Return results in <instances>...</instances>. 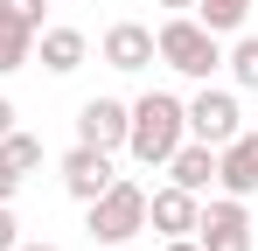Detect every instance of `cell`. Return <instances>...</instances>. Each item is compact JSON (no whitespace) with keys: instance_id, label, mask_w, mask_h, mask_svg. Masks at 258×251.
Masks as SVG:
<instances>
[{"instance_id":"6da1fadb","label":"cell","mask_w":258,"mask_h":251,"mask_svg":"<svg viewBox=\"0 0 258 251\" xmlns=\"http://www.w3.org/2000/svg\"><path fill=\"white\" fill-rule=\"evenodd\" d=\"M188 140V112L174 91H147L126 105V154L140 167H168V154Z\"/></svg>"},{"instance_id":"7a4b0ae2","label":"cell","mask_w":258,"mask_h":251,"mask_svg":"<svg viewBox=\"0 0 258 251\" xmlns=\"http://www.w3.org/2000/svg\"><path fill=\"white\" fill-rule=\"evenodd\" d=\"M154 49H161V63H168L174 77H196V84H210L223 70V35H210L196 14H168L154 28Z\"/></svg>"},{"instance_id":"3957f363","label":"cell","mask_w":258,"mask_h":251,"mask_svg":"<svg viewBox=\"0 0 258 251\" xmlns=\"http://www.w3.org/2000/svg\"><path fill=\"white\" fill-rule=\"evenodd\" d=\"M84 230L98 237V244H133V237L147 230V189L119 174L98 203H84Z\"/></svg>"},{"instance_id":"277c9868","label":"cell","mask_w":258,"mask_h":251,"mask_svg":"<svg viewBox=\"0 0 258 251\" xmlns=\"http://www.w3.org/2000/svg\"><path fill=\"white\" fill-rule=\"evenodd\" d=\"M181 112H188V140H210V147H223V140L244 133V105H237V91H216V84H203L196 98H181Z\"/></svg>"},{"instance_id":"5b68a950","label":"cell","mask_w":258,"mask_h":251,"mask_svg":"<svg viewBox=\"0 0 258 251\" xmlns=\"http://www.w3.org/2000/svg\"><path fill=\"white\" fill-rule=\"evenodd\" d=\"M196 244L203 251H251V209L237 196H210L196 216Z\"/></svg>"},{"instance_id":"8992f818","label":"cell","mask_w":258,"mask_h":251,"mask_svg":"<svg viewBox=\"0 0 258 251\" xmlns=\"http://www.w3.org/2000/svg\"><path fill=\"white\" fill-rule=\"evenodd\" d=\"M112 181H119V167H112V154H105V147H84V140H77V147L63 154V189H70L77 203H98Z\"/></svg>"},{"instance_id":"52a82bcc","label":"cell","mask_w":258,"mask_h":251,"mask_svg":"<svg viewBox=\"0 0 258 251\" xmlns=\"http://www.w3.org/2000/svg\"><path fill=\"white\" fill-rule=\"evenodd\" d=\"M216 189L237 196V203L258 196V133H237V140L216 147Z\"/></svg>"},{"instance_id":"ba28073f","label":"cell","mask_w":258,"mask_h":251,"mask_svg":"<svg viewBox=\"0 0 258 251\" xmlns=\"http://www.w3.org/2000/svg\"><path fill=\"white\" fill-rule=\"evenodd\" d=\"M77 140L119 154V147H126V98H84V105H77Z\"/></svg>"},{"instance_id":"9c48e42d","label":"cell","mask_w":258,"mask_h":251,"mask_svg":"<svg viewBox=\"0 0 258 251\" xmlns=\"http://www.w3.org/2000/svg\"><path fill=\"white\" fill-rule=\"evenodd\" d=\"M196 216H203V196H188L174 181L147 196V230H161V237H196Z\"/></svg>"},{"instance_id":"30bf717a","label":"cell","mask_w":258,"mask_h":251,"mask_svg":"<svg viewBox=\"0 0 258 251\" xmlns=\"http://www.w3.org/2000/svg\"><path fill=\"white\" fill-rule=\"evenodd\" d=\"M154 56H161V49H154V28H147V21H112V28H105V63H112V70H154Z\"/></svg>"},{"instance_id":"8fae6325","label":"cell","mask_w":258,"mask_h":251,"mask_svg":"<svg viewBox=\"0 0 258 251\" xmlns=\"http://www.w3.org/2000/svg\"><path fill=\"white\" fill-rule=\"evenodd\" d=\"M168 181L188 189V196H210L216 189V147L210 140H181V147L168 154Z\"/></svg>"},{"instance_id":"7c38bea8","label":"cell","mask_w":258,"mask_h":251,"mask_svg":"<svg viewBox=\"0 0 258 251\" xmlns=\"http://www.w3.org/2000/svg\"><path fill=\"white\" fill-rule=\"evenodd\" d=\"M35 56H42L49 77H70V70H84L91 35H84V28H42V35H35Z\"/></svg>"},{"instance_id":"4fadbf2b","label":"cell","mask_w":258,"mask_h":251,"mask_svg":"<svg viewBox=\"0 0 258 251\" xmlns=\"http://www.w3.org/2000/svg\"><path fill=\"white\" fill-rule=\"evenodd\" d=\"M251 7H258V0H196L188 14H196V21H203L210 35H237V28L251 21Z\"/></svg>"},{"instance_id":"5bb4252c","label":"cell","mask_w":258,"mask_h":251,"mask_svg":"<svg viewBox=\"0 0 258 251\" xmlns=\"http://www.w3.org/2000/svg\"><path fill=\"white\" fill-rule=\"evenodd\" d=\"M28 56H35V28H21V21L0 14V77H14Z\"/></svg>"},{"instance_id":"9a60e30c","label":"cell","mask_w":258,"mask_h":251,"mask_svg":"<svg viewBox=\"0 0 258 251\" xmlns=\"http://www.w3.org/2000/svg\"><path fill=\"white\" fill-rule=\"evenodd\" d=\"M0 161L14 167L21 181H28V174L42 167V140H35V133H7V140H0Z\"/></svg>"},{"instance_id":"2e32d148","label":"cell","mask_w":258,"mask_h":251,"mask_svg":"<svg viewBox=\"0 0 258 251\" xmlns=\"http://www.w3.org/2000/svg\"><path fill=\"white\" fill-rule=\"evenodd\" d=\"M223 70L237 77V91H258V35H237V42H230Z\"/></svg>"},{"instance_id":"e0dca14e","label":"cell","mask_w":258,"mask_h":251,"mask_svg":"<svg viewBox=\"0 0 258 251\" xmlns=\"http://www.w3.org/2000/svg\"><path fill=\"white\" fill-rule=\"evenodd\" d=\"M42 7H49V0H0V14L21 21V28H35V35H42Z\"/></svg>"},{"instance_id":"ac0fdd59","label":"cell","mask_w":258,"mask_h":251,"mask_svg":"<svg viewBox=\"0 0 258 251\" xmlns=\"http://www.w3.org/2000/svg\"><path fill=\"white\" fill-rule=\"evenodd\" d=\"M21 244V223H14V203H0V251Z\"/></svg>"},{"instance_id":"d6986e66","label":"cell","mask_w":258,"mask_h":251,"mask_svg":"<svg viewBox=\"0 0 258 251\" xmlns=\"http://www.w3.org/2000/svg\"><path fill=\"white\" fill-rule=\"evenodd\" d=\"M14 189H21V174H14V167L0 161V203H14Z\"/></svg>"},{"instance_id":"ffe728a7","label":"cell","mask_w":258,"mask_h":251,"mask_svg":"<svg viewBox=\"0 0 258 251\" xmlns=\"http://www.w3.org/2000/svg\"><path fill=\"white\" fill-rule=\"evenodd\" d=\"M14 133V98H0V140Z\"/></svg>"},{"instance_id":"44dd1931","label":"cell","mask_w":258,"mask_h":251,"mask_svg":"<svg viewBox=\"0 0 258 251\" xmlns=\"http://www.w3.org/2000/svg\"><path fill=\"white\" fill-rule=\"evenodd\" d=\"M161 251H203L196 237H161Z\"/></svg>"},{"instance_id":"7402d4cb","label":"cell","mask_w":258,"mask_h":251,"mask_svg":"<svg viewBox=\"0 0 258 251\" xmlns=\"http://www.w3.org/2000/svg\"><path fill=\"white\" fill-rule=\"evenodd\" d=\"M154 7H168V14H188V7H196V0H154Z\"/></svg>"},{"instance_id":"603a6c76","label":"cell","mask_w":258,"mask_h":251,"mask_svg":"<svg viewBox=\"0 0 258 251\" xmlns=\"http://www.w3.org/2000/svg\"><path fill=\"white\" fill-rule=\"evenodd\" d=\"M14 251H63V244H14Z\"/></svg>"},{"instance_id":"cb8c5ba5","label":"cell","mask_w":258,"mask_h":251,"mask_svg":"<svg viewBox=\"0 0 258 251\" xmlns=\"http://www.w3.org/2000/svg\"><path fill=\"white\" fill-rule=\"evenodd\" d=\"M112 251H147V244H112Z\"/></svg>"}]
</instances>
